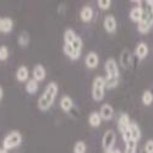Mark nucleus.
I'll use <instances>...</instances> for the list:
<instances>
[{
	"mask_svg": "<svg viewBox=\"0 0 153 153\" xmlns=\"http://www.w3.org/2000/svg\"><path fill=\"white\" fill-rule=\"evenodd\" d=\"M59 93V86L56 82L52 81L49 82L45 87L44 92L41 94V97L38 98V102H37V105H38V109L42 110V111H47L52 108V105L54 104V102L56 99V96Z\"/></svg>",
	"mask_w": 153,
	"mask_h": 153,
	"instance_id": "f257e3e1",
	"label": "nucleus"
},
{
	"mask_svg": "<svg viewBox=\"0 0 153 153\" xmlns=\"http://www.w3.org/2000/svg\"><path fill=\"white\" fill-rule=\"evenodd\" d=\"M22 143V135L20 131L17 130H14L9 132L4 140H3V143H1V148L5 149V151H11L16 147H19L20 145Z\"/></svg>",
	"mask_w": 153,
	"mask_h": 153,
	"instance_id": "f03ea898",
	"label": "nucleus"
},
{
	"mask_svg": "<svg viewBox=\"0 0 153 153\" xmlns=\"http://www.w3.org/2000/svg\"><path fill=\"white\" fill-rule=\"evenodd\" d=\"M105 92V77L103 76H97L92 82V98L94 102H100L104 98Z\"/></svg>",
	"mask_w": 153,
	"mask_h": 153,
	"instance_id": "7ed1b4c3",
	"label": "nucleus"
},
{
	"mask_svg": "<svg viewBox=\"0 0 153 153\" xmlns=\"http://www.w3.org/2000/svg\"><path fill=\"white\" fill-rule=\"evenodd\" d=\"M115 141H117V135L115 131L109 129L104 132L103 137H102V147H103L105 153H110L114 149V146H115Z\"/></svg>",
	"mask_w": 153,
	"mask_h": 153,
	"instance_id": "20e7f679",
	"label": "nucleus"
},
{
	"mask_svg": "<svg viewBox=\"0 0 153 153\" xmlns=\"http://www.w3.org/2000/svg\"><path fill=\"white\" fill-rule=\"evenodd\" d=\"M104 70H105V74H107V77L119 79L120 71H119V66H118V62L115 61V59L109 58L104 64Z\"/></svg>",
	"mask_w": 153,
	"mask_h": 153,
	"instance_id": "39448f33",
	"label": "nucleus"
},
{
	"mask_svg": "<svg viewBox=\"0 0 153 153\" xmlns=\"http://www.w3.org/2000/svg\"><path fill=\"white\" fill-rule=\"evenodd\" d=\"M117 27H118V23H117V19L114 17L113 15H107L103 20V28L107 33L113 34L117 32Z\"/></svg>",
	"mask_w": 153,
	"mask_h": 153,
	"instance_id": "423d86ee",
	"label": "nucleus"
},
{
	"mask_svg": "<svg viewBox=\"0 0 153 153\" xmlns=\"http://www.w3.org/2000/svg\"><path fill=\"white\" fill-rule=\"evenodd\" d=\"M47 77V70L42 65V64H37V65H34L33 70H32V79L36 80L38 83L44 81Z\"/></svg>",
	"mask_w": 153,
	"mask_h": 153,
	"instance_id": "0eeeda50",
	"label": "nucleus"
},
{
	"mask_svg": "<svg viewBox=\"0 0 153 153\" xmlns=\"http://www.w3.org/2000/svg\"><path fill=\"white\" fill-rule=\"evenodd\" d=\"M85 64L88 69H91V70L96 69L99 64V55L96 52H90L85 58Z\"/></svg>",
	"mask_w": 153,
	"mask_h": 153,
	"instance_id": "6e6552de",
	"label": "nucleus"
},
{
	"mask_svg": "<svg viewBox=\"0 0 153 153\" xmlns=\"http://www.w3.org/2000/svg\"><path fill=\"white\" fill-rule=\"evenodd\" d=\"M99 115L102 118V120L104 121H110L114 117V109L110 104H103L99 109Z\"/></svg>",
	"mask_w": 153,
	"mask_h": 153,
	"instance_id": "1a4fd4ad",
	"label": "nucleus"
},
{
	"mask_svg": "<svg viewBox=\"0 0 153 153\" xmlns=\"http://www.w3.org/2000/svg\"><path fill=\"white\" fill-rule=\"evenodd\" d=\"M14 30V21L10 17H0V33H10Z\"/></svg>",
	"mask_w": 153,
	"mask_h": 153,
	"instance_id": "9d476101",
	"label": "nucleus"
},
{
	"mask_svg": "<svg viewBox=\"0 0 153 153\" xmlns=\"http://www.w3.org/2000/svg\"><path fill=\"white\" fill-rule=\"evenodd\" d=\"M94 16V12H93V9L90 6V5H86L81 9L80 11V19L82 22L85 23H88V22H91L92 19Z\"/></svg>",
	"mask_w": 153,
	"mask_h": 153,
	"instance_id": "9b49d317",
	"label": "nucleus"
},
{
	"mask_svg": "<svg viewBox=\"0 0 153 153\" xmlns=\"http://www.w3.org/2000/svg\"><path fill=\"white\" fill-rule=\"evenodd\" d=\"M130 124H131V120H130L129 114H126V113L120 114V117H119V119H118V129H119V131H120L121 134L129 129Z\"/></svg>",
	"mask_w": 153,
	"mask_h": 153,
	"instance_id": "f8f14e48",
	"label": "nucleus"
},
{
	"mask_svg": "<svg viewBox=\"0 0 153 153\" xmlns=\"http://www.w3.org/2000/svg\"><path fill=\"white\" fill-rule=\"evenodd\" d=\"M59 105L61 108L62 111L65 113H70L74 108V100L70 96H62L60 98V102H59Z\"/></svg>",
	"mask_w": 153,
	"mask_h": 153,
	"instance_id": "ddd939ff",
	"label": "nucleus"
},
{
	"mask_svg": "<svg viewBox=\"0 0 153 153\" xmlns=\"http://www.w3.org/2000/svg\"><path fill=\"white\" fill-rule=\"evenodd\" d=\"M131 64H132V56H131V53L130 50H123L121 54H120V65L125 69H129L131 68Z\"/></svg>",
	"mask_w": 153,
	"mask_h": 153,
	"instance_id": "4468645a",
	"label": "nucleus"
},
{
	"mask_svg": "<svg viewBox=\"0 0 153 153\" xmlns=\"http://www.w3.org/2000/svg\"><path fill=\"white\" fill-rule=\"evenodd\" d=\"M30 71L27 69V66L21 65L19 66V69L16 70V80L19 82H27L30 79Z\"/></svg>",
	"mask_w": 153,
	"mask_h": 153,
	"instance_id": "2eb2a0df",
	"label": "nucleus"
},
{
	"mask_svg": "<svg viewBox=\"0 0 153 153\" xmlns=\"http://www.w3.org/2000/svg\"><path fill=\"white\" fill-rule=\"evenodd\" d=\"M143 17V7L142 6H135L130 11V19L132 22L140 23Z\"/></svg>",
	"mask_w": 153,
	"mask_h": 153,
	"instance_id": "dca6fc26",
	"label": "nucleus"
},
{
	"mask_svg": "<svg viewBox=\"0 0 153 153\" xmlns=\"http://www.w3.org/2000/svg\"><path fill=\"white\" fill-rule=\"evenodd\" d=\"M62 52H64V54H65L71 60H79L80 56H81V54L76 52V50L72 48L71 44H64L62 45Z\"/></svg>",
	"mask_w": 153,
	"mask_h": 153,
	"instance_id": "f3484780",
	"label": "nucleus"
},
{
	"mask_svg": "<svg viewBox=\"0 0 153 153\" xmlns=\"http://www.w3.org/2000/svg\"><path fill=\"white\" fill-rule=\"evenodd\" d=\"M135 54H136V56H137L140 60H143V59L148 55V45H147L145 42H140V43L136 45Z\"/></svg>",
	"mask_w": 153,
	"mask_h": 153,
	"instance_id": "a211bd4d",
	"label": "nucleus"
},
{
	"mask_svg": "<svg viewBox=\"0 0 153 153\" xmlns=\"http://www.w3.org/2000/svg\"><path fill=\"white\" fill-rule=\"evenodd\" d=\"M129 131L131 134V140L135 142H138L140 138H141V130H140L138 125L135 121H131L130 126H129Z\"/></svg>",
	"mask_w": 153,
	"mask_h": 153,
	"instance_id": "6ab92c4d",
	"label": "nucleus"
},
{
	"mask_svg": "<svg viewBox=\"0 0 153 153\" xmlns=\"http://www.w3.org/2000/svg\"><path fill=\"white\" fill-rule=\"evenodd\" d=\"M102 118L99 115V111H92L90 113V115H88V124L90 126L92 127H99L100 124H102Z\"/></svg>",
	"mask_w": 153,
	"mask_h": 153,
	"instance_id": "aec40b11",
	"label": "nucleus"
},
{
	"mask_svg": "<svg viewBox=\"0 0 153 153\" xmlns=\"http://www.w3.org/2000/svg\"><path fill=\"white\" fill-rule=\"evenodd\" d=\"M38 85H39V83H38L36 80L30 79L26 82V86H25V91H26L28 94H34V93H37L38 88H39V86H38Z\"/></svg>",
	"mask_w": 153,
	"mask_h": 153,
	"instance_id": "412c9836",
	"label": "nucleus"
},
{
	"mask_svg": "<svg viewBox=\"0 0 153 153\" xmlns=\"http://www.w3.org/2000/svg\"><path fill=\"white\" fill-rule=\"evenodd\" d=\"M77 37L76 32L71 28H68L64 32V44H72V42L75 41V38Z\"/></svg>",
	"mask_w": 153,
	"mask_h": 153,
	"instance_id": "4be33fe9",
	"label": "nucleus"
},
{
	"mask_svg": "<svg viewBox=\"0 0 153 153\" xmlns=\"http://www.w3.org/2000/svg\"><path fill=\"white\" fill-rule=\"evenodd\" d=\"M17 43L20 47L25 48L30 44V34L26 32V31H22L20 34H19V38H17Z\"/></svg>",
	"mask_w": 153,
	"mask_h": 153,
	"instance_id": "5701e85b",
	"label": "nucleus"
},
{
	"mask_svg": "<svg viewBox=\"0 0 153 153\" xmlns=\"http://www.w3.org/2000/svg\"><path fill=\"white\" fill-rule=\"evenodd\" d=\"M74 153H86L87 152V145L85 141H77L74 145Z\"/></svg>",
	"mask_w": 153,
	"mask_h": 153,
	"instance_id": "b1692460",
	"label": "nucleus"
},
{
	"mask_svg": "<svg viewBox=\"0 0 153 153\" xmlns=\"http://www.w3.org/2000/svg\"><path fill=\"white\" fill-rule=\"evenodd\" d=\"M72 48L76 50L77 53H80L81 54V52H82V47H83V42H82V38L80 37V36H77L75 38V41L72 42Z\"/></svg>",
	"mask_w": 153,
	"mask_h": 153,
	"instance_id": "393cba45",
	"label": "nucleus"
},
{
	"mask_svg": "<svg viewBox=\"0 0 153 153\" xmlns=\"http://www.w3.org/2000/svg\"><path fill=\"white\" fill-rule=\"evenodd\" d=\"M142 103L145 105H151L153 103V93L151 91H145L142 94Z\"/></svg>",
	"mask_w": 153,
	"mask_h": 153,
	"instance_id": "a878e982",
	"label": "nucleus"
},
{
	"mask_svg": "<svg viewBox=\"0 0 153 153\" xmlns=\"http://www.w3.org/2000/svg\"><path fill=\"white\" fill-rule=\"evenodd\" d=\"M125 153H136L137 152V142L135 141H129L125 143Z\"/></svg>",
	"mask_w": 153,
	"mask_h": 153,
	"instance_id": "bb28decb",
	"label": "nucleus"
},
{
	"mask_svg": "<svg viewBox=\"0 0 153 153\" xmlns=\"http://www.w3.org/2000/svg\"><path fill=\"white\" fill-rule=\"evenodd\" d=\"M119 85V79H110L105 77V88L107 90H113Z\"/></svg>",
	"mask_w": 153,
	"mask_h": 153,
	"instance_id": "cd10ccee",
	"label": "nucleus"
},
{
	"mask_svg": "<svg viewBox=\"0 0 153 153\" xmlns=\"http://www.w3.org/2000/svg\"><path fill=\"white\" fill-rule=\"evenodd\" d=\"M9 54H10V52H9V48L6 45H1V47H0V61L7 60Z\"/></svg>",
	"mask_w": 153,
	"mask_h": 153,
	"instance_id": "c85d7f7f",
	"label": "nucleus"
},
{
	"mask_svg": "<svg viewBox=\"0 0 153 153\" xmlns=\"http://www.w3.org/2000/svg\"><path fill=\"white\" fill-rule=\"evenodd\" d=\"M97 5L99 6L100 10H109L111 6V1L110 0H98Z\"/></svg>",
	"mask_w": 153,
	"mask_h": 153,
	"instance_id": "c756f323",
	"label": "nucleus"
},
{
	"mask_svg": "<svg viewBox=\"0 0 153 153\" xmlns=\"http://www.w3.org/2000/svg\"><path fill=\"white\" fill-rule=\"evenodd\" d=\"M143 151L146 153H153V140H148V141L145 143Z\"/></svg>",
	"mask_w": 153,
	"mask_h": 153,
	"instance_id": "7c9ffc66",
	"label": "nucleus"
},
{
	"mask_svg": "<svg viewBox=\"0 0 153 153\" xmlns=\"http://www.w3.org/2000/svg\"><path fill=\"white\" fill-rule=\"evenodd\" d=\"M121 135H123V140H124V142H125V143H126V142H129V141H131V134H130L129 129H127L126 131H124Z\"/></svg>",
	"mask_w": 153,
	"mask_h": 153,
	"instance_id": "2f4dec72",
	"label": "nucleus"
},
{
	"mask_svg": "<svg viewBox=\"0 0 153 153\" xmlns=\"http://www.w3.org/2000/svg\"><path fill=\"white\" fill-rule=\"evenodd\" d=\"M3 97H4V90H3V87L0 86V100L3 99Z\"/></svg>",
	"mask_w": 153,
	"mask_h": 153,
	"instance_id": "473e14b6",
	"label": "nucleus"
},
{
	"mask_svg": "<svg viewBox=\"0 0 153 153\" xmlns=\"http://www.w3.org/2000/svg\"><path fill=\"white\" fill-rule=\"evenodd\" d=\"M110 153H121V151H120L119 148H114V149H113Z\"/></svg>",
	"mask_w": 153,
	"mask_h": 153,
	"instance_id": "72a5a7b5",
	"label": "nucleus"
},
{
	"mask_svg": "<svg viewBox=\"0 0 153 153\" xmlns=\"http://www.w3.org/2000/svg\"><path fill=\"white\" fill-rule=\"evenodd\" d=\"M0 153H9V151H5V149H3V148H1V151H0Z\"/></svg>",
	"mask_w": 153,
	"mask_h": 153,
	"instance_id": "f704fd0d",
	"label": "nucleus"
},
{
	"mask_svg": "<svg viewBox=\"0 0 153 153\" xmlns=\"http://www.w3.org/2000/svg\"><path fill=\"white\" fill-rule=\"evenodd\" d=\"M0 151H1V147H0Z\"/></svg>",
	"mask_w": 153,
	"mask_h": 153,
	"instance_id": "c9c22d12",
	"label": "nucleus"
}]
</instances>
